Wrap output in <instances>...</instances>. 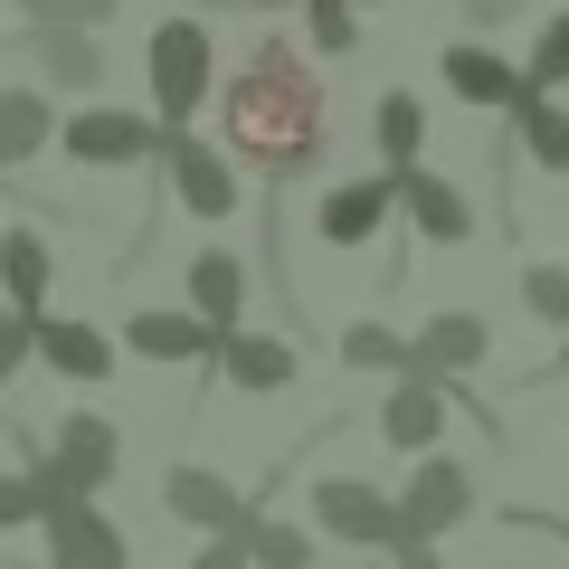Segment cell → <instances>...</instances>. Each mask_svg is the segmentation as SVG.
I'll use <instances>...</instances> for the list:
<instances>
[{"label":"cell","instance_id":"1","mask_svg":"<svg viewBox=\"0 0 569 569\" xmlns=\"http://www.w3.org/2000/svg\"><path fill=\"white\" fill-rule=\"evenodd\" d=\"M209 104H219V152L238 171H257L266 190L323 171L332 104H323V77L305 67V48H295V39H257L219 86H209Z\"/></svg>","mask_w":569,"mask_h":569},{"label":"cell","instance_id":"2","mask_svg":"<svg viewBox=\"0 0 569 569\" xmlns=\"http://www.w3.org/2000/svg\"><path fill=\"white\" fill-rule=\"evenodd\" d=\"M142 86H152V123L162 133H190L209 104V86H219V48H209V29L190 20H152V39H142Z\"/></svg>","mask_w":569,"mask_h":569},{"label":"cell","instance_id":"3","mask_svg":"<svg viewBox=\"0 0 569 569\" xmlns=\"http://www.w3.org/2000/svg\"><path fill=\"white\" fill-rule=\"evenodd\" d=\"M58 152L77 171H142L162 152V123L133 104H77V114H58Z\"/></svg>","mask_w":569,"mask_h":569},{"label":"cell","instance_id":"4","mask_svg":"<svg viewBox=\"0 0 569 569\" xmlns=\"http://www.w3.org/2000/svg\"><path fill=\"white\" fill-rule=\"evenodd\" d=\"M152 162L171 171V200H181L200 228L238 219V162H228L219 142H200V133H162V152H152Z\"/></svg>","mask_w":569,"mask_h":569},{"label":"cell","instance_id":"5","mask_svg":"<svg viewBox=\"0 0 569 569\" xmlns=\"http://www.w3.org/2000/svg\"><path fill=\"white\" fill-rule=\"evenodd\" d=\"M399 541H447L456 522H475V475L456 456H418V475L399 485Z\"/></svg>","mask_w":569,"mask_h":569},{"label":"cell","instance_id":"6","mask_svg":"<svg viewBox=\"0 0 569 569\" xmlns=\"http://www.w3.org/2000/svg\"><path fill=\"white\" fill-rule=\"evenodd\" d=\"M447 408H456V380H427V370H399L380 399V447L389 456H437L447 437Z\"/></svg>","mask_w":569,"mask_h":569},{"label":"cell","instance_id":"7","mask_svg":"<svg viewBox=\"0 0 569 569\" xmlns=\"http://www.w3.org/2000/svg\"><path fill=\"white\" fill-rule=\"evenodd\" d=\"M313 522H323L342 550H389V541H399V512H389V493L361 485V475H313Z\"/></svg>","mask_w":569,"mask_h":569},{"label":"cell","instance_id":"8","mask_svg":"<svg viewBox=\"0 0 569 569\" xmlns=\"http://www.w3.org/2000/svg\"><path fill=\"white\" fill-rule=\"evenodd\" d=\"M39 531H48V569H133L123 522H114V512H96V503H58V512H39Z\"/></svg>","mask_w":569,"mask_h":569},{"label":"cell","instance_id":"9","mask_svg":"<svg viewBox=\"0 0 569 569\" xmlns=\"http://www.w3.org/2000/svg\"><path fill=\"white\" fill-rule=\"evenodd\" d=\"M29 361H48L77 389H96V380H114V332L77 323V313H39V323H29Z\"/></svg>","mask_w":569,"mask_h":569},{"label":"cell","instance_id":"10","mask_svg":"<svg viewBox=\"0 0 569 569\" xmlns=\"http://www.w3.org/2000/svg\"><path fill=\"white\" fill-rule=\"evenodd\" d=\"M20 48L39 58V86H48V96H96V86H104V39H96V29L39 20V29H20Z\"/></svg>","mask_w":569,"mask_h":569},{"label":"cell","instance_id":"11","mask_svg":"<svg viewBox=\"0 0 569 569\" xmlns=\"http://www.w3.org/2000/svg\"><path fill=\"white\" fill-rule=\"evenodd\" d=\"M389 209H399V181H389V171H361V181H332L323 190L313 228H323V247H370L389 228Z\"/></svg>","mask_w":569,"mask_h":569},{"label":"cell","instance_id":"12","mask_svg":"<svg viewBox=\"0 0 569 569\" xmlns=\"http://www.w3.org/2000/svg\"><path fill=\"white\" fill-rule=\"evenodd\" d=\"M162 512H171V522H190V531L209 541V531H238L257 503H247L219 466H171V475H162Z\"/></svg>","mask_w":569,"mask_h":569},{"label":"cell","instance_id":"13","mask_svg":"<svg viewBox=\"0 0 569 569\" xmlns=\"http://www.w3.org/2000/svg\"><path fill=\"white\" fill-rule=\"evenodd\" d=\"M209 361H219V380L228 389H247V399H276V389H295V342H284V332H219V351H209Z\"/></svg>","mask_w":569,"mask_h":569},{"label":"cell","instance_id":"14","mask_svg":"<svg viewBox=\"0 0 569 569\" xmlns=\"http://www.w3.org/2000/svg\"><path fill=\"white\" fill-rule=\"evenodd\" d=\"M389 181H399V209L418 219L427 247H466L475 238V200L447 181V171H418V162H408V171H389Z\"/></svg>","mask_w":569,"mask_h":569},{"label":"cell","instance_id":"15","mask_svg":"<svg viewBox=\"0 0 569 569\" xmlns=\"http://www.w3.org/2000/svg\"><path fill=\"white\" fill-rule=\"evenodd\" d=\"M123 351L181 370V361H209V351H219V332H209L190 305H142V313H123Z\"/></svg>","mask_w":569,"mask_h":569},{"label":"cell","instance_id":"16","mask_svg":"<svg viewBox=\"0 0 569 569\" xmlns=\"http://www.w3.org/2000/svg\"><path fill=\"white\" fill-rule=\"evenodd\" d=\"M437 77H447V96H456V104H475V114H503V104L522 96V67L493 58L485 39H456L447 58H437Z\"/></svg>","mask_w":569,"mask_h":569},{"label":"cell","instance_id":"17","mask_svg":"<svg viewBox=\"0 0 569 569\" xmlns=\"http://www.w3.org/2000/svg\"><path fill=\"white\" fill-rule=\"evenodd\" d=\"M48 276H58L48 228H0V313H48Z\"/></svg>","mask_w":569,"mask_h":569},{"label":"cell","instance_id":"18","mask_svg":"<svg viewBox=\"0 0 569 569\" xmlns=\"http://www.w3.org/2000/svg\"><path fill=\"white\" fill-rule=\"evenodd\" d=\"M493 323L485 313H437L427 332H408V370H427V380H466L475 361H485Z\"/></svg>","mask_w":569,"mask_h":569},{"label":"cell","instance_id":"19","mask_svg":"<svg viewBox=\"0 0 569 569\" xmlns=\"http://www.w3.org/2000/svg\"><path fill=\"white\" fill-rule=\"evenodd\" d=\"M58 142V96L48 86H0V171H29Z\"/></svg>","mask_w":569,"mask_h":569},{"label":"cell","instance_id":"20","mask_svg":"<svg viewBox=\"0 0 569 569\" xmlns=\"http://www.w3.org/2000/svg\"><path fill=\"white\" fill-rule=\"evenodd\" d=\"M190 313H200L209 332L247 323V266L228 257V247H200V257H190Z\"/></svg>","mask_w":569,"mask_h":569},{"label":"cell","instance_id":"21","mask_svg":"<svg viewBox=\"0 0 569 569\" xmlns=\"http://www.w3.org/2000/svg\"><path fill=\"white\" fill-rule=\"evenodd\" d=\"M503 114H512V152H522V162H541V171H569V114H560L550 96H512Z\"/></svg>","mask_w":569,"mask_h":569},{"label":"cell","instance_id":"22","mask_svg":"<svg viewBox=\"0 0 569 569\" xmlns=\"http://www.w3.org/2000/svg\"><path fill=\"white\" fill-rule=\"evenodd\" d=\"M370 142H380V171H408L427 142V104L408 96V86H389L380 104H370Z\"/></svg>","mask_w":569,"mask_h":569},{"label":"cell","instance_id":"23","mask_svg":"<svg viewBox=\"0 0 569 569\" xmlns=\"http://www.w3.org/2000/svg\"><path fill=\"white\" fill-rule=\"evenodd\" d=\"M228 541L247 550V569H313V531H295V522H276V512H247Z\"/></svg>","mask_w":569,"mask_h":569},{"label":"cell","instance_id":"24","mask_svg":"<svg viewBox=\"0 0 569 569\" xmlns=\"http://www.w3.org/2000/svg\"><path fill=\"white\" fill-rule=\"evenodd\" d=\"M342 361L370 370V380H399V370H408V332H389V323H342Z\"/></svg>","mask_w":569,"mask_h":569},{"label":"cell","instance_id":"25","mask_svg":"<svg viewBox=\"0 0 569 569\" xmlns=\"http://www.w3.org/2000/svg\"><path fill=\"white\" fill-rule=\"evenodd\" d=\"M560 86H569V10H550L522 58V96H560Z\"/></svg>","mask_w":569,"mask_h":569},{"label":"cell","instance_id":"26","mask_svg":"<svg viewBox=\"0 0 569 569\" xmlns=\"http://www.w3.org/2000/svg\"><path fill=\"white\" fill-rule=\"evenodd\" d=\"M305 29H313L323 58H351V48H361V10H351V0H305Z\"/></svg>","mask_w":569,"mask_h":569},{"label":"cell","instance_id":"27","mask_svg":"<svg viewBox=\"0 0 569 569\" xmlns=\"http://www.w3.org/2000/svg\"><path fill=\"white\" fill-rule=\"evenodd\" d=\"M522 305H531V323L569 332V266H522Z\"/></svg>","mask_w":569,"mask_h":569},{"label":"cell","instance_id":"28","mask_svg":"<svg viewBox=\"0 0 569 569\" xmlns=\"http://www.w3.org/2000/svg\"><path fill=\"white\" fill-rule=\"evenodd\" d=\"M29 323H39V313H0V389L29 370Z\"/></svg>","mask_w":569,"mask_h":569},{"label":"cell","instance_id":"29","mask_svg":"<svg viewBox=\"0 0 569 569\" xmlns=\"http://www.w3.org/2000/svg\"><path fill=\"white\" fill-rule=\"evenodd\" d=\"M0 531H39V493H29V475H0Z\"/></svg>","mask_w":569,"mask_h":569},{"label":"cell","instance_id":"30","mask_svg":"<svg viewBox=\"0 0 569 569\" xmlns=\"http://www.w3.org/2000/svg\"><path fill=\"white\" fill-rule=\"evenodd\" d=\"M456 20L466 29H503V20H522V0H456Z\"/></svg>","mask_w":569,"mask_h":569},{"label":"cell","instance_id":"31","mask_svg":"<svg viewBox=\"0 0 569 569\" xmlns=\"http://www.w3.org/2000/svg\"><path fill=\"white\" fill-rule=\"evenodd\" d=\"M114 10H123V0H58V20H67V29H96V39H104Z\"/></svg>","mask_w":569,"mask_h":569},{"label":"cell","instance_id":"32","mask_svg":"<svg viewBox=\"0 0 569 569\" xmlns=\"http://www.w3.org/2000/svg\"><path fill=\"white\" fill-rule=\"evenodd\" d=\"M190 569H247V550H238V541H228V531H209V541H200V550H190Z\"/></svg>","mask_w":569,"mask_h":569},{"label":"cell","instance_id":"33","mask_svg":"<svg viewBox=\"0 0 569 569\" xmlns=\"http://www.w3.org/2000/svg\"><path fill=\"white\" fill-rule=\"evenodd\" d=\"M389 569H447V560H437V541H389Z\"/></svg>","mask_w":569,"mask_h":569},{"label":"cell","instance_id":"34","mask_svg":"<svg viewBox=\"0 0 569 569\" xmlns=\"http://www.w3.org/2000/svg\"><path fill=\"white\" fill-rule=\"evenodd\" d=\"M20 20H29V29H39V20H58V0H20Z\"/></svg>","mask_w":569,"mask_h":569},{"label":"cell","instance_id":"35","mask_svg":"<svg viewBox=\"0 0 569 569\" xmlns=\"http://www.w3.org/2000/svg\"><path fill=\"white\" fill-rule=\"evenodd\" d=\"M351 10H399V0H351Z\"/></svg>","mask_w":569,"mask_h":569}]
</instances>
